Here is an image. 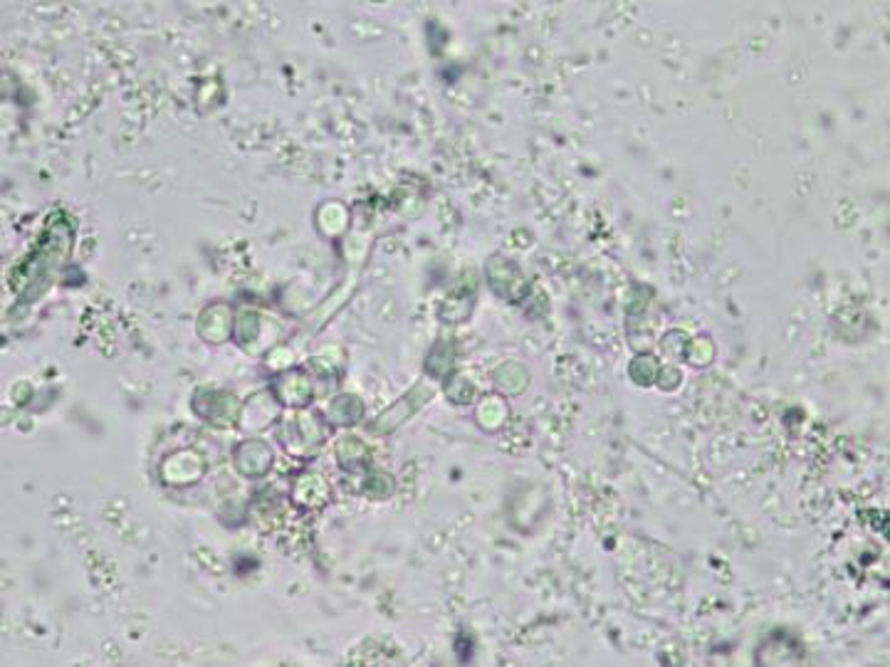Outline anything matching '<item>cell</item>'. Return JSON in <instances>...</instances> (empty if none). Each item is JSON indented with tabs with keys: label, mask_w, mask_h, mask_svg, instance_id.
Wrapping results in <instances>:
<instances>
[{
	"label": "cell",
	"mask_w": 890,
	"mask_h": 667,
	"mask_svg": "<svg viewBox=\"0 0 890 667\" xmlns=\"http://www.w3.org/2000/svg\"><path fill=\"white\" fill-rule=\"evenodd\" d=\"M631 374H633V381L635 383H643V385H648L653 381V376L658 374V364H656V358L653 356H638L633 361V364H631Z\"/></svg>",
	"instance_id": "obj_1"
}]
</instances>
